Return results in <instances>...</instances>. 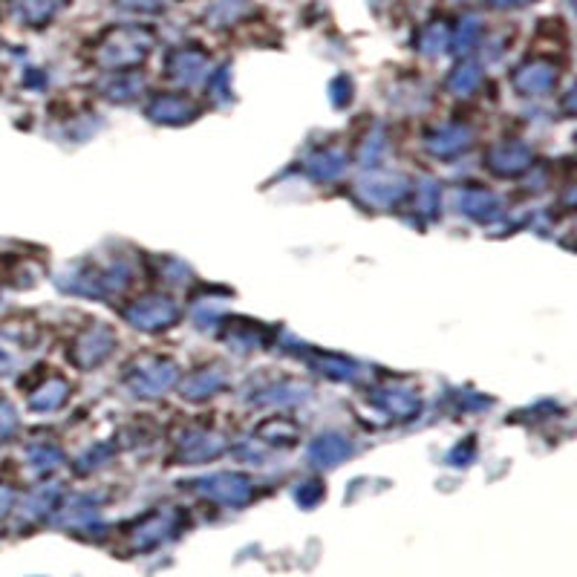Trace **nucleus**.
I'll list each match as a JSON object with an SVG mask.
<instances>
[{"label":"nucleus","mask_w":577,"mask_h":577,"mask_svg":"<svg viewBox=\"0 0 577 577\" xmlns=\"http://www.w3.org/2000/svg\"><path fill=\"white\" fill-rule=\"evenodd\" d=\"M64 0H21V15L30 21V24H44L49 18L56 15L58 7Z\"/></svg>","instance_id":"f257e3e1"},{"label":"nucleus","mask_w":577,"mask_h":577,"mask_svg":"<svg viewBox=\"0 0 577 577\" xmlns=\"http://www.w3.org/2000/svg\"><path fill=\"white\" fill-rule=\"evenodd\" d=\"M12 427H15V416L9 411V404H0V439H7Z\"/></svg>","instance_id":"f03ea898"},{"label":"nucleus","mask_w":577,"mask_h":577,"mask_svg":"<svg viewBox=\"0 0 577 577\" xmlns=\"http://www.w3.org/2000/svg\"><path fill=\"white\" fill-rule=\"evenodd\" d=\"M12 367V353L3 347V341H0V372H7Z\"/></svg>","instance_id":"7ed1b4c3"},{"label":"nucleus","mask_w":577,"mask_h":577,"mask_svg":"<svg viewBox=\"0 0 577 577\" xmlns=\"http://www.w3.org/2000/svg\"><path fill=\"white\" fill-rule=\"evenodd\" d=\"M494 3H499V7H517L522 0H494Z\"/></svg>","instance_id":"20e7f679"}]
</instances>
